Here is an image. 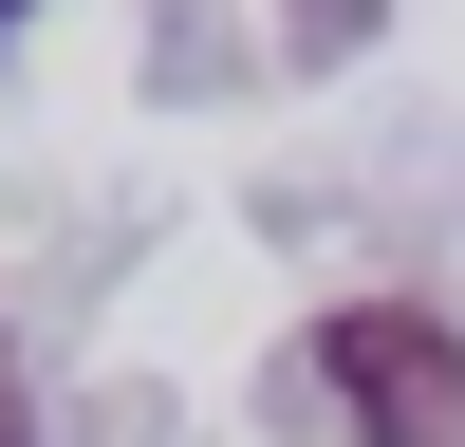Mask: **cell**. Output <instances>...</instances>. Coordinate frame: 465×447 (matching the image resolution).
I'll list each match as a JSON object with an SVG mask.
<instances>
[{
  "mask_svg": "<svg viewBox=\"0 0 465 447\" xmlns=\"http://www.w3.org/2000/svg\"><path fill=\"white\" fill-rule=\"evenodd\" d=\"M317 372H335V410H354V447H465V335L429 298H335Z\"/></svg>",
  "mask_w": 465,
  "mask_h": 447,
  "instance_id": "1",
  "label": "cell"
},
{
  "mask_svg": "<svg viewBox=\"0 0 465 447\" xmlns=\"http://www.w3.org/2000/svg\"><path fill=\"white\" fill-rule=\"evenodd\" d=\"M280 19H298V56H354V37H372V0H280Z\"/></svg>",
  "mask_w": 465,
  "mask_h": 447,
  "instance_id": "2",
  "label": "cell"
},
{
  "mask_svg": "<svg viewBox=\"0 0 465 447\" xmlns=\"http://www.w3.org/2000/svg\"><path fill=\"white\" fill-rule=\"evenodd\" d=\"M0 447H37V410H19V354H0Z\"/></svg>",
  "mask_w": 465,
  "mask_h": 447,
  "instance_id": "3",
  "label": "cell"
},
{
  "mask_svg": "<svg viewBox=\"0 0 465 447\" xmlns=\"http://www.w3.org/2000/svg\"><path fill=\"white\" fill-rule=\"evenodd\" d=\"M0 19H37V0H0Z\"/></svg>",
  "mask_w": 465,
  "mask_h": 447,
  "instance_id": "4",
  "label": "cell"
}]
</instances>
